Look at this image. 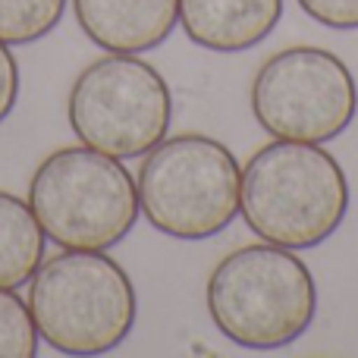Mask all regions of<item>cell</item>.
Returning a JSON list of instances; mask_svg holds the SVG:
<instances>
[{"instance_id":"2","label":"cell","mask_w":358,"mask_h":358,"mask_svg":"<svg viewBox=\"0 0 358 358\" xmlns=\"http://www.w3.org/2000/svg\"><path fill=\"white\" fill-rule=\"evenodd\" d=\"M208 315L214 327L242 349H286L315 324V273L292 248L271 242L242 245L210 271Z\"/></svg>"},{"instance_id":"8","label":"cell","mask_w":358,"mask_h":358,"mask_svg":"<svg viewBox=\"0 0 358 358\" xmlns=\"http://www.w3.org/2000/svg\"><path fill=\"white\" fill-rule=\"evenodd\" d=\"M73 13L88 41L107 54L155 50L179 25V0H73Z\"/></svg>"},{"instance_id":"9","label":"cell","mask_w":358,"mask_h":358,"mask_svg":"<svg viewBox=\"0 0 358 358\" xmlns=\"http://www.w3.org/2000/svg\"><path fill=\"white\" fill-rule=\"evenodd\" d=\"M283 16V0H179L185 38L204 50L239 54L261 44Z\"/></svg>"},{"instance_id":"13","label":"cell","mask_w":358,"mask_h":358,"mask_svg":"<svg viewBox=\"0 0 358 358\" xmlns=\"http://www.w3.org/2000/svg\"><path fill=\"white\" fill-rule=\"evenodd\" d=\"M315 22L327 25L336 31H355L358 29V0H296Z\"/></svg>"},{"instance_id":"4","label":"cell","mask_w":358,"mask_h":358,"mask_svg":"<svg viewBox=\"0 0 358 358\" xmlns=\"http://www.w3.org/2000/svg\"><path fill=\"white\" fill-rule=\"evenodd\" d=\"M29 208L50 242L76 252L113 248L142 214L138 185L123 161L88 145L44 157L29 182Z\"/></svg>"},{"instance_id":"10","label":"cell","mask_w":358,"mask_h":358,"mask_svg":"<svg viewBox=\"0 0 358 358\" xmlns=\"http://www.w3.org/2000/svg\"><path fill=\"white\" fill-rule=\"evenodd\" d=\"M44 229L29 201L0 192V289H19L44 261Z\"/></svg>"},{"instance_id":"6","label":"cell","mask_w":358,"mask_h":358,"mask_svg":"<svg viewBox=\"0 0 358 358\" xmlns=\"http://www.w3.org/2000/svg\"><path fill=\"white\" fill-rule=\"evenodd\" d=\"M76 138L101 155L145 157L173 123V94L138 54H107L76 76L66 101Z\"/></svg>"},{"instance_id":"5","label":"cell","mask_w":358,"mask_h":358,"mask_svg":"<svg viewBox=\"0 0 358 358\" xmlns=\"http://www.w3.org/2000/svg\"><path fill=\"white\" fill-rule=\"evenodd\" d=\"M136 185L138 208L157 233L201 242L239 217L242 164L223 142L185 132L145 155Z\"/></svg>"},{"instance_id":"11","label":"cell","mask_w":358,"mask_h":358,"mask_svg":"<svg viewBox=\"0 0 358 358\" xmlns=\"http://www.w3.org/2000/svg\"><path fill=\"white\" fill-rule=\"evenodd\" d=\"M66 0H0V41L31 44L41 41L63 19Z\"/></svg>"},{"instance_id":"12","label":"cell","mask_w":358,"mask_h":358,"mask_svg":"<svg viewBox=\"0 0 358 358\" xmlns=\"http://www.w3.org/2000/svg\"><path fill=\"white\" fill-rule=\"evenodd\" d=\"M38 330L29 302L13 289H0V358H35Z\"/></svg>"},{"instance_id":"3","label":"cell","mask_w":358,"mask_h":358,"mask_svg":"<svg viewBox=\"0 0 358 358\" xmlns=\"http://www.w3.org/2000/svg\"><path fill=\"white\" fill-rule=\"evenodd\" d=\"M29 311L38 340L50 349L104 355L132 334L138 299L129 273L110 255L63 248L31 273Z\"/></svg>"},{"instance_id":"1","label":"cell","mask_w":358,"mask_h":358,"mask_svg":"<svg viewBox=\"0 0 358 358\" xmlns=\"http://www.w3.org/2000/svg\"><path fill=\"white\" fill-rule=\"evenodd\" d=\"M346 210V170L324 145L277 138L242 167L239 214L261 242L317 248L343 227Z\"/></svg>"},{"instance_id":"7","label":"cell","mask_w":358,"mask_h":358,"mask_svg":"<svg viewBox=\"0 0 358 358\" xmlns=\"http://www.w3.org/2000/svg\"><path fill=\"white\" fill-rule=\"evenodd\" d=\"M252 113L271 138L334 142L358 113L355 76L334 50L311 44L286 48L255 73Z\"/></svg>"},{"instance_id":"14","label":"cell","mask_w":358,"mask_h":358,"mask_svg":"<svg viewBox=\"0 0 358 358\" xmlns=\"http://www.w3.org/2000/svg\"><path fill=\"white\" fill-rule=\"evenodd\" d=\"M16 98H19V66L10 44L0 41V123L13 113Z\"/></svg>"}]
</instances>
